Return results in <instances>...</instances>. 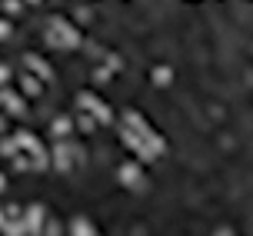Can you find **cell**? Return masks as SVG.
Wrapping results in <instances>:
<instances>
[{
	"mask_svg": "<svg viewBox=\"0 0 253 236\" xmlns=\"http://www.w3.org/2000/svg\"><path fill=\"white\" fill-rule=\"evenodd\" d=\"M77 103H80V107H90V110H93V117H97L100 123H110V120H114V117H110V107H107V103H100L93 93H80V97H77Z\"/></svg>",
	"mask_w": 253,
	"mask_h": 236,
	"instance_id": "277c9868",
	"label": "cell"
},
{
	"mask_svg": "<svg viewBox=\"0 0 253 236\" xmlns=\"http://www.w3.org/2000/svg\"><path fill=\"white\" fill-rule=\"evenodd\" d=\"M216 236H233V233H230V226H223V230H216Z\"/></svg>",
	"mask_w": 253,
	"mask_h": 236,
	"instance_id": "7402d4cb",
	"label": "cell"
},
{
	"mask_svg": "<svg viewBox=\"0 0 253 236\" xmlns=\"http://www.w3.org/2000/svg\"><path fill=\"white\" fill-rule=\"evenodd\" d=\"M24 63H30V70H37L40 77H47V80H50V63L43 60V57H37V53H27Z\"/></svg>",
	"mask_w": 253,
	"mask_h": 236,
	"instance_id": "52a82bcc",
	"label": "cell"
},
{
	"mask_svg": "<svg viewBox=\"0 0 253 236\" xmlns=\"http://www.w3.org/2000/svg\"><path fill=\"white\" fill-rule=\"evenodd\" d=\"M0 100L7 103V110H10V113H24V100L17 97L13 90H0Z\"/></svg>",
	"mask_w": 253,
	"mask_h": 236,
	"instance_id": "9c48e42d",
	"label": "cell"
},
{
	"mask_svg": "<svg viewBox=\"0 0 253 236\" xmlns=\"http://www.w3.org/2000/svg\"><path fill=\"white\" fill-rule=\"evenodd\" d=\"M70 147H74V143H57V150H53V153H57V170H70Z\"/></svg>",
	"mask_w": 253,
	"mask_h": 236,
	"instance_id": "ba28073f",
	"label": "cell"
},
{
	"mask_svg": "<svg viewBox=\"0 0 253 236\" xmlns=\"http://www.w3.org/2000/svg\"><path fill=\"white\" fill-rule=\"evenodd\" d=\"M3 187H7V180H3V176H0V190H3Z\"/></svg>",
	"mask_w": 253,
	"mask_h": 236,
	"instance_id": "cb8c5ba5",
	"label": "cell"
},
{
	"mask_svg": "<svg viewBox=\"0 0 253 236\" xmlns=\"http://www.w3.org/2000/svg\"><path fill=\"white\" fill-rule=\"evenodd\" d=\"M10 37V24H7V20H0V40H7Z\"/></svg>",
	"mask_w": 253,
	"mask_h": 236,
	"instance_id": "ac0fdd59",
	"label": "cell"
},
{
	"mask_svg": "<svg viewBox=\"0 0 253 236\" xmlns=\"http://www.w3.org/2000/svg\"><path fill=\"white\" fill-rule=\"evenodd\" d=\"M0 153H3V157H13V153H17V143H13V140H3V143H0Z\"/></svg>",
	"mask_w": 253,
	"mask_h": 236,
	"instance_id": "5bb4252c",
	"label": "cell"
},
{
	"mask_svg": "<svg viewBox=\"0 0 253 236\" xmlns=\"http://www.w3.org/2000/svg\"><path fill=\"white\" fill-rule=\"evenodd\" d=\"M124 117H126V123H130V126H137L140 133H143V140H147V143H150V147H147V150H150L153 157H157V153H164V150H167V143H164V137H160V133H153L150 126L143 123V117H140V113H137V110H130V113H124Z\"/></svg>",
	"mask_w": 253,
	"mask_h": 236,
	"instance_id": "7a4b0ae2",
	"label": "cell"
},
{
	"mask_svg": "<svg viewBox=\"0 0 253 236\" xmlns=\"http://www.w3.org/2000/svg\"><path fill=\"white\" fill-rule=\"evenodd\" d=\"M120 67H124V63H120V57H117V53H110V70H120Z\"/></svg>",
	"mask_w": 253,
	"mask_h": 236,
	"instance_id": "ffe728a7",
	"label": "cell"
},
{
	"mask_svg": "<svg viewBox=\"0 0 253 236\" xmlns=\"http://www.w3.org/2000/svg\"><path fill=\"white\" fill-rule=\"evenodd\" d=\"M50 27L57 30V34H53L57 47H77V43H80V34H77V27H70L67 20H63V17H53Z\"/></svg>",
	"mask_w": 253,
	"mask_h": 236,
	"instance_id": "3957f363",
	"label": "cell"
},
{
	"mask_svg": "<svg viewBox=\"0 0 253 236\" xmlns=\"http://www.w3.org/2000/svg\"><path fill=\"white\" fill-rule=\"evenodd\" d=\"M110 80V70H93V83H107Z\"/></svg>",
	"mask_w": 253,
	"mask_h": 236,
	"instance_id": "e0dca14e",
	"label": "cell"
},
{
	"mask_svg": "<svg viewBox=\"0 0 253 236\" xmlns=\"http://www.w3.org/2000/svg\"><path fill=\"white\" fill-rule=\"evenodd\" d=\"M153 83L167 87V83H170V70H167V67H157V70H153Z\"/></svg>",
	"mask_w": 253,
	"mask_h": 236,
	"instance_id": "4fadbf2b",
	"label": "cell"
},
{
	"mask_svg": "<svg viewBox=\"0 0 253 236\" xmlns=\"http://www.w3.org/2000/svg\"><path fill=\"white\" fill-rule=\"evenodd\" d=\"M120 140H124V143H126V147H130V150H133V153H140V160H153V153H150V150H147V147H143V140H140L137 133H130L126 126H124V130H120Z\"/></svg>",
	"mask_w": 253,
	"mask_h": 236,
	"instance_id": "5b68a950",
	"label": "cell"
},
{
	"mask_svg": "<svg viewBox=\"0 0 253 236\" xmlns=\"http://www.w3.org/2000/svg\"><path fill=\"white\" fill-rule=\"evenodd\" d=\"M20 87H24V93H27V97H37V93H40V83H37V80H34V77H20Z\"/></svg>",
	"mask_w": 253,
	"mask_h": 236,
	"instance_id": "8fae6325",
	"label": "cell"
},
{
	"mask_svg": "<svg viewBox=\"0 0 253 236\" xmlns=\"http://www.w3.org/2000/svg\"><path fill=\"white\" fill-rule=\"evenodd\" d=\"M140 180V166L137 163H124L120 166V183H137Z\"/></svg>",
	"mask_w": 253,
	"mask_h": 236,
	"instance_id": "30bf717a",
	"label": "cell"
},
{
	"mask_svg": "<svg viewBox=\"0 0 253 236\" xmlns=\"http://www.w3.org/2000/svg\"><path fill=\"white\" fill-rule=\"evenodd\" d=\"M3 223H7V220H3V210H0V230H3Z\"/></svg>",
	"mask_w": 253,
	"mask_h": 236,
	"instance_id": "603a6c76",
	"label": "cell"
},
{
	"mask_svg": "<svg viewBox=\"0 0 253 236\" xmlns=\"http://www.w3.org/2000/svg\"><path fill=\"white\" fill-rule=\"evenodd\" d=\"M0 130H3V120H0Z\"/></svg>",
	"mask_w": 253,
	"mask_h": 236,
	"instance_id": "d4e9b609",
	"label": "cell"
},
{
	"mask_svg": "<svg viewBox=\"0 0 253 236\" xmlns=\"http://www.w3.org/2000/svg\"><path fill=\"white\" fill-rule=\"evenodd\" d=\"M7 77H10V70H7V67H0V83H3Z\"/></svg>",
	"mask_w": 253,
	"mask_h": 236,
	"instance_id": "44dd1931",
	"label": "cell"
},
{
	"mask_svg": "<svg viewBox=\"0 0 253 236\" xmlns=\"http://www.w3.org/2000/svg\"><path fill=\"white\" fill-rule=\"evenodd\" d=\"M13 170L27 173V170H30V160H27V157H13Z\"/></svg>",
	"mask_w": 253,
	"mask_h": 236,
	"instance_id": "9a60e30c",
	"label": "cell"
},
{
	"mask_svg": "<svg viewBox=\"0 0 253 236\" xmlns=\"http://www.w3.org/2000/svg\"><path fill=\"white\" fill-rule=\"evenodd\" d=\"M40 223H43V206H30L27 210V233H40Z\"/></svg>",
	"mask_w": 253,
	"mask_h": 236,
	"instance_id": "8992f818",
	"label": "cell"
},
{
	"mask_svg": "<svg viewBox=\"0 0 253 236\" xmlns=\"http://www.w3.org/2000/svg\"><path fill=\"white\" fill-rule=\"evenodd\" d=\"M3 10L10 13V17H17V13H20V7H17V3H3Z\"/></svg>",
	"mask_w": 253,
	"mask_h": 236,
	"instance_id": "d6986e66",
	"label": "cell"
},
{
	"mask_svg": "<svg viewBox=\"0 0 253 236\" xmlns=\"http://www.w3.org/2000/svg\"><path fill=\"white\" fill-rule=\"evenodd\" d=\"M77 126H80V130H84V133H90V130H93V120H87V117H84V113H80V117H77Z\"/></svg>",
	"mask_w": 253,
	"mask_h": 236,
	"instance_id": "2e32d148",
	"label": "cell"
},
{
	"mask_svg": "<svg viewBox=\"0 0 253 236\" xmlns=\"http://www.w3.org/2000/svg\"><path fill=\"white\" fill-rule=\"evenodd\" d=\"M13 143H17V147H24L27 153L34 157L30 170H47V150L40 147V140L34 137V133H17V137H13Z\"/></svg>",
	"mask_w": 253,
	"mask_h": 236,
	"instance_id": "6da1fadb",
	"label": "cell"
},
{
	"mask_svg": "<svg viewBox=\"0 0 253 236\" xmlns=\"http://www.w3.org/2000/svg\"><path fill=\"white\" fill-rule=\"evenodd\" d=\"M53 133L60 137V133H67V130H74V120H67V117H60V120H53V126H50Z\"/></svg>",
	"mask_w": 253,
	"mask_h": 236,
	"instance_id": "7c38bea8",
	"label": "cell"
}]
</instances>
